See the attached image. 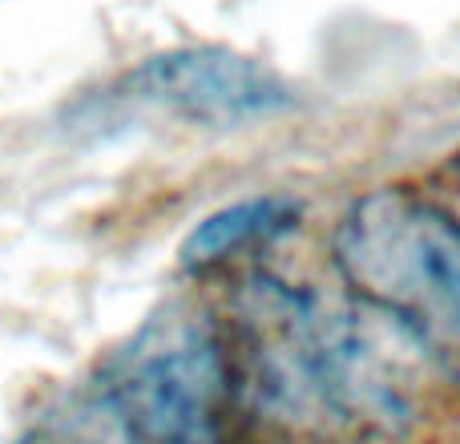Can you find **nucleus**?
Returning a JSON list of instances; mask_svg holds the SVG:
<instances>
[{
  "mask_svg": "<svg viewBox=\"0 0 460 444\" xmlns=\"http://www.w3.org/2000/svg\"><path fill=\"white\" fill-rule=\"evenodd\" d=\"M230 348L246 408L303 429L396 440L420 421L437 360L356 295H319L251 271L230 299Z\"/></svg>",
  "mask_w": 460,
  "mask_h": 444,
  "instance_id": "1",
  "label": "nucleus"
},
{
  "mask_svg": "<svg viewBox=\"0 0 460 444\" xmlns=\"http://www.w3.org/2000/svg\"><path fill=\"white\" fill-rule=\"evenodd\" d=\"M85 400L113 444H234L251 416L226 324L186 307L150 319Z\"/></svg>",
  "mask_w": 460,
  "mask_h": 444,
  "instance_id": "2",
  "label": "nucleus"
},
{
  "mask_svg": "<svg viewBox=\"0 0 460 444\" xmlns=\"http://www.w3.org/2000/svg\"><path fill=\"white\" fill-rule=\"evenodd\" d=\"M343 287L396 319L445 376H460V222L429 191L380 186L332 235Z\"/></svg>",
  "mask_w": 460,
  "mask_h": 444,
  "instance_id": "3",
  "label": "nucleus"
},
{
  "mask_svg": "<svg viewBox=\"0 0 460 444\" xmlns=\"http://www.w3.org/2000/svg\"><path fill=\"white\" fill-rule=\"evenodd\" d=\"M126 97L166 110L190 126H254L299 105L295 85L267 61L226 45H182L146 57L121 81Z\"/></svg>",
  "mask_w": 460,
  "mask_h": 444,
  "instance_id": "4",
  "label": "nucleus"
},
{
  "mask_svg": "<svg viewBox=\"0 0 460 444\" xmlns=\"http://www.w3.org/2000/svg\"><path fill=\"white\" fill-rule=\"evenodd\" d=\"M303 218V207L283 194H259V199H243L230 207L215 210L182 238L178 262L190 275H215L230 262L246 259L254 251L275 246L283 235H291Z\"/></svg>",
  "mask_w": 460,
  "mask_h": 444,
  "instance_id": "5",
  "label": "nucleus"
},
{
  "mask_svg": "<svg viewBox=\"0 0 460 444\" xmlns=\"http://www.w3.org/2000/svg\"><path fill=\"white\" fill-rule=\"evenodd\" d=\"M432 186H437V191H429V194L460 222V154L437 170V182H432Z\"/></svg>",
  "mask_w": 460,
  "mask_h": 444,
  "instance_id": "6",
  "label": "nucleus"
}]
</instances>
